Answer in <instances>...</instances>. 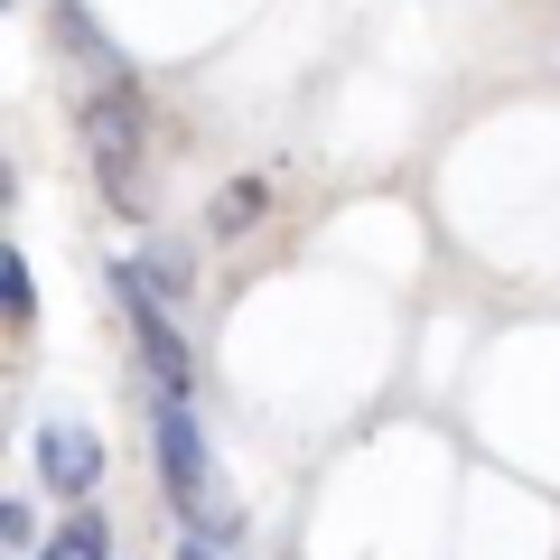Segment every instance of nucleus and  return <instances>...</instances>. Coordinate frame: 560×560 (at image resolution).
<instances>
[{
    "instance_id": "nucleus-9",
    "label": "nucleus",
    "mask_w": 560,
    "mask_h": 560,
    "mask_svg": "<svg viewBox=\"0 0 560 560\" xmlns=\"http://www.w3.org/2000/svg\"><path fill=\"white\" fill-rule=\"evenodd\" d=\"M0 541H10V560H38L47 541H38V514H28L20 495H0Z\"/></svg>"
},
{
    "instance_id": "nucleus-5",
    "label": "nucleus",
    "mask_w": 560,
    "mask_h": 560,
    "mask_svg": "<svg viewBox=\"0 0 560 560\" xmlns=\"http://www.w3.org/2000/svg\"><path fill=\"white\" fill-rule=\"evenodd\" d=\"M261 215H271V178H234L215 206H206V234H215V243H224V234H253Z\"/></svg>"
},
{
    "instance_id": "nucleus-10",
    "label": "nucleus",
    "mask_w": 560,
    "mask_h": 560,
    "mask_svg": "<svg viewBox=\"0 0 560 560\" xmlns=\"http://www.w3.org/2000/svg\"><path fill=\"white\" fill-rule=\"evenodd\" d=\"M0 300H10V318H28V308H38V290H28V261H20V253H0Z\"/></svg>"
},
{
    "instance_id": "nucleus-3",
    "label": "nucleus",
    "mask_w": 560,
    "mask_h": 560,
    "mask_svg": "<svg viewBox=\"0 0 560 560\" xmlns=\"http://www.w3.org/2000/svg\"><path fill=\"white\" fill-rule=\"evenodd\" d=\"M113 300H121V318H131V346H140V364H150V383H168V393H187V337L168 327V308H160V290L140 280V261H113Z\"/></svg>"
},
{
    "instance_id": "nucleus-1",
    "label": "nucleus",
    "mask_w": 560,
    "mask_h": 560,
    "mask_svg": "<svg viewBox=\"0 0 560 560\" xmlns=\"http://www.w3.org/2000/svg\"><path fill=\"white\" fill-rule=\"evenodd\" d=\"M75 131H84V160H94V187H103V206L113 215H131V224H150V94H140L131 75H113V84H94V94L75 103Z\"/></svg>"
},
{
    "instance_id": "nucleus-4",
    "label": "nucleus",
    "mask_w": 560,
    "mask_h": 560,
    "mask_svg": "<svg viewBox=\"0 0 560 560\" xmlns=\"http://www.w3.org/2000/svg\"><path fill=\"white\" fill-rule=\"evenodd\" d=\"M38 477H47V495L84 504L103 486V440H84V430H38Z\"/></svg>"
},
{
    "instance_id": "nucleus-8",
    "label": "nucleus",
    "mask_w": 560,
    "mask_h": 560,
    "mask_svg": "<svg viewBox=\"0 0 560 560\" xmlns=\"http://www.w3.org/2000/svg\"><path fill=\"white\" fill-rule=\"evenodd\" d=\"M140 280H150L160 300H187V253L178 243H150V253H140Z\"/></svg>"
},
{
    "instance_id": "nucleus-2",
    "label": "nucleus",
    "mask_w": 560,
    "mask_h": 560,
    "mask_svg": "<svg viewBox=\"0 0 560 560\" xmlns=\"http://www.w3.org/2000/svg\"><path fill=\"white\" fill-rule=\"evenodd\" d=\"M150 440H160V486H168V514L187 533H234V514L215 504V467H206V430H197V401L150 383Z\"/></svg>"
},
{
    "instance_id": "nucleus-7",
    "label": "nucleus",
    "mask_w": 560,
    "mask_h": 560,
    "mask_svg": "<svg viewBox=\"0 0 560 560\" xmlns=\"http://www.w3.org/2000/svg\"><path fill=\"white\" fill-rule=\"evenodd\" d=\"M38 560H113V533H103V514H75Z\"/></svg>"
},
{
    "instance_id": "nucleus-6",
    "label": "nucleus",
    "mask_w": 560,
    "mask_h": 560,
    "mask_svg": "<svg viewBox=\"0 0 560 560\" xmlns=\"http://www.w3.org/2000/svg\"><path fill=\"white\" fill-rule=\"evenodd\" d=\"M57 38L75 47V66H84V75H94V84H113V75H121V57H113V38H103V28L84 20L75 0H57Z\"/></svg>"
},
{
    "instance_id": "nucleus-11",
    "label": "nucleus",
    "mask_w": 560,
    "mask_h": 560,
    "mask_svg": "<svg viewBox=\"0 0 560 560\" xmlns=\"http://www.w3.org/2000/svg\"><path fill=\"white\" fill-rule=\"evenodd\" d=\"M178 560H224V541H206V533H187V551Z\"/></svg>"
}]
</instances>
